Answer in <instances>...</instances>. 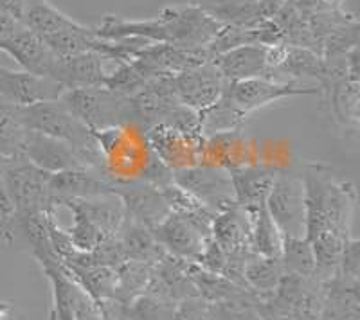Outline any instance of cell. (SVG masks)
I'll return each mask as SVG.
<instances>
[{
    "label": "cell",
    "mask_w": 360,
    "mask_h": 320,
    "mask_svg": "<svg viewBox=\"0 0 360 320\" xmlns=\"http://www.w3.org/2000/svg\"><path fill=\"white\" fill-rule=\"evenodd\" d=\"M0 51L9 54L24 70L38 76H49L56 60L47 44L25 25H22L11 38L0 41Z\"/></svg>",
    "instance_id": "obj_19"
},
{
    "label": "cell",
    "mask_w": 360,
    "mask_h": 320,
    "mask_svg": "<svg viewBox=\"0 0 360 320\" xmlns=\"http://www.w3.org/2000/svg\"><path fill=\"white\" fill-rule=\"evenodd\" d=\"M22 119L27 130L41 133L67 144L82 159L83 164L101 175V153L94 132L70 114L69 108L56 99L45 103L22 107ZM103 177V175H101Z\"/></svg>",
    "instance_id": "obj_3"
},
{
    "label": "cell",
    "mask_w": 360,
    "mask_h": 320,
    "mask_svg": "<svg viewBox=\"0 0 360 320\" xmlns=\"http://www.w3.org/2000/svg\"><path fill=\"white\" fill-rule=\"evenodd\" d=\"M250 222V251L263 258H281L283 234L272 222L266 207L256 211H245Z\"/></svg>",
    "instance_id": "obj_24"
},
{
    "label": "cell",
    "mask_w": 360,
    "mask_h": 320,
    "mask_svg": "<svg viewBox=\"0 0 360 320\" xmlns=\"http://www.w3.org/2000/svg\"><path fill=\"white\" fill-rule=\"evenodd\" d=\"M22 24L40 38H47L70 27H76L79 22L60 11L56 6L51 4L49 0H29L24 17H22Z\"/></svg>",
    "instance_id": "obj_23"
},
{
    "label": "cell",
    "mask_w": 360,
    "mask_h": 320,
    "mask_svg": "<svg viewBox=\"0 0 360 320\" xmlns=\"http://www.w3.org/2000/svg\"><path fill=\"white\" fill-rule=\"evenodd\" d=\"M110 60L98 53L76 54L69 58H56L49 72V78L69 88H90V86H105L110 76L107 70Z\"/></svg>",
    "instance_id": "obj_13"
},
{
    "label": "cell",
    "mask_w": 360,
    "mask_h": 320,
    "mask_svg": "<svg viewBox=\"0 0 360 320\" xmlns=\"http://www.w3.org/2000/svg\"><path fill=\"white\" fill-rule=\"evenodd\" d=\"M146 135L153 155L172 173L202 164L204 135L200 133L182 132L166 124H155L148 128Z\"/></svg>",
    "instance_id": "obj_9"
},
{
    "label": "cell",
    "mask_w": 360,
    "mask_h": 320,
    "mask_svg": "<svg viewBox=\"0 0 360 320\" xmlns=\"http://www.w3.org/2000/svg\"><path fill=\"white\" fill-rule=\"evenodd\" d=\"M227 81L211 62L172 76V94L180 105L195 112L213 107L224 95Z\"/></svg>",
    "instance_id": "obj_10"
},
{
    "label": "cell",
    "mask_w": 360,
    "mask_h": 320,
    "mask_svg": "<svg viewBox=\"0 0 360 320\" xmlns=\"http://www.w3.org/2000/svg\"><path fill=\"white\" fill-rule=\"evenodd\" d=\"M304 185V238L315 255L317 281L333 277L339 267L344 246L352 236L356 193L353 184L340 180L332 168L324 164H307Z\"/></svg>",
    "instance_id": "obj_1"
},
{
    "label": "cell",
    "mask_w": 360,
    "mask_h": 320,
    "mask_svg": "<svg viewBox=\"0 0 360 320\" xmlns=\"http://www.w3.org/2000/svg\"><path fill=\"white\" fill-rule=\"evenodd\" d=\"M173 320H209V304L202 297L180 300L173 312Z\"/></svg>",
    "instance_id": "obj_30"
},
{
    "label": "cell",
    "mask_w": 360,
    "mask_h": 320,
    "mask_svg": "<svg viewBox=\"0 0 360 320\" xmlns=\"http://www.w3.org/2000/svg\"><path fill=\"white\" fill-rule=\"evenodd\" d=\"M27 128L22 119V107L0 99V156L11 159L22 155Z\"/></svg>",
    "instance_id": "obj_27"
},
{
    "label": "cell",
    "mask_w": 360,
    "mask_h": 320,
    "mask_svg": "<svg viewBox=\"0 0 360 320\" xmlns=\"http://www.w3.org/2000/svg\"><path fill=\"white\" fill-rule=\"evenodd\" d=\"M281 263L285 274L299 277H314L315 255L307 238H285L283 239Z\"/></svg>",
    "instance_id": "obj_28"
},
{
    "label": "cell",
    "mask_w": 360,
    "mask_h": 320,
    "mask_svg": "<svg viewBox=\"0 0 360 320\" xmlns=\"http://www.w3.org/2000/svg\"><path fill=\"white\" fill-rule=\"evenodd\" d=\"M213 218L209 213H169L152 232L169 255L188 263H198L213 238Z\"/></svg>",
    "instance_id": "obj_6"
},
{
    "label": "cell",
    "mask_w": 360,
    "mask_h": 320,
    "mask_svg": "<svg viewBox=\"0 0 360 320\" xmlns=\"http://www.w3.org/2000/svg\"><path fill=\"white\" fill-rule=\"evenodd\" d=\"M29 0H0V11L9 15V17L17 18L18 22H22L24 17V11L27 8Z\"/></svg>",
    "instance_id": "obj_31"
},
{
    "label": "cell",
    "mask_w": 360,
    "mask_h": 320,
    "mask_svg": "<svg viewBox=\"0 0 360 320\" xmlns=\"http://www.w3.org/2000/svg\"><path fill=\"white\" fill-rule=\"evenodd\" d=\"M200 166L227 173L256 166L252 162V144L240 130L204 137Z\"/></svg>",
    "instance_id": "obj_15"
},
{
    "label": "cell",
    "mask_w": 360,
    "mask_h": 320,
    "mask_svg": "<svg viewBox=\"0 0 360 320\" xmlns=\"http://www.w3.org/2000/svg\"><path fill=\"white\" fill-rule=\"evenodd\" d=\"M34 259L40 263L41 272L51 284V320H74V302L78 284L74 283L69 272L58 259L53 248L34 252Z\"/></svg>",
    "instance_id": "obj_17"
},
{
    "label": "cell",
    "mask_w": 360,
    "mask_h": 320,
    "mask_svg": "<svg viewBox=\"0 0 360 320\" xmlns=\"http://www.w3.org/2000/svg\"><path fill=\"white\" fill-rule=\"evenodd\" d=\"M360 274V241L356 238H349L344 246L342 255H340L339 267L335 275L348 281H359Z\"/></svg>",
    "instance_id": "obj_29"
},
{
    "label": "cell",
    "mask_w": 360,
    "mask_h": 320,
    "mask_svg": "<svg viewBox=\"0 0 360 320\" xmlns=\"http://www.w3.org/2000/svg\"><path fill=\"white\" fill-rule=\"evenodd\" d=\"M153 267L155 265L141 263V261H124L123 265H119L115 268L114 300L130 306L137 297L143 295L152 279Z\"/></svg>",
    "instance_id": "obj_26"
},
{
    "label": "cell",
    "mask_w": 360,
    "mask_h": 320,
    "mask_svg": "<svg viewBox=\"0 0 360 320\" xmlns=\"http://www.w3.org/2000/svg\"><path fill=\"white\" fill-rule=\"evenodd\" d=\"M49 173L31 164L24 155L2 159L0 156V180L11 214H51L56 209L49 191Z\"/></svg>",
    "instance_id": "obj_4"
},
{
    "label": "cell",
    "mask_w": 360,
    "mask_h": 320,
    "mask_svg": "<svg viewBox=\"0 0 360 320\" xmlns=\"http://www.w3.org/2000/svg\"><path fill=\"white\" fill-rule=\"evenodd\" d=\"M229 177L233 184L234 204L243 211H256L265 206L276 171L259 166H249L231 171Z\"/></svg>",
    "instance_id": "obj_21"
},
{
    "label": "cell",
    "mask_w": 360,
    "mask_h": 320,
    "mask_svg": "<svg viewBox=\"0 0 360 320\" xmlns=\"http://www.w3.org/2000/svg\"><path fill=\"white\" fill-rule=\"evenodd\" d=\"M265 207L283 238H304L307 216H304L303 178L276 171Z\"/></svg>",
    "instance_id": "obj_7"
},
{
    "label": "cell",
    "mask_w": 360,
    "mask_h": 320,
    "mask_svg": "<svg viewBox=\"0 0 360 320\" xmlns=\"http://www.w3.org/2000/svg\"><path fill=\"white\" fill-rule=\"evenodd\" d=\"M319 86L303 85L295 79L279 83L269 78H250L227 83L224 98L238 112H242L245 117H249L252 112L274 103V101H281V99L292 98V95L319 94Z\"/></svg>",
    "instance_id": "obj_8"
},
{
    "label": "cell",
    "mask_w": 360,
    "mask_h": 320,
    "mask_svg": "<svg viewBox=\"0 0 360 320\" xmlns=\"http://www.w3.org/2000/svg\"><path fill=\"white\" fill-rule=\"evenodd\" d=\"M94 29L103 40L139 38L146 44L198 49L207 47L220 34L224 24L198 4H189L164 8L157 17L146 20H128L108 15Z\"/></svg>",
    "instance_id": "obj_2"
},
{
    "label": "cell",
    "mask_w": 360,
    "mask_h": 320,
    "mask_svg": "<svg viewBox=\"0 0 360 320\" xmlns=\"http://www.w3.org/2000/svg\"><path fill=\"white\" fill-rule=\"evenodd\" d=\"M323 290V309L321 320H359V281L342 279L333 275L321 283Z\"/></svg>",
    "instance_id": "obj_20"
},
{
    "label": "cell",
    "mask_w": 360,
    "mask_h": 320,
    "mask_svg": "<svg viewBox=\"0 0 360 320\" xmlns=\"http://www.w3.org/2000/svg\"><path fill=\"white\" fill-rule=\"evenodd\" d=\"M65 86L49 76L31 74L27 70H9L0 65V99L17 107H31L45 101H56Z\"/></svg>",
    "instance_id": "obj_12"
},
{
    "label": "cell",
    "mask_w": 360,
    "mask_h": 320,
    "mask_svg": "<svg viewBox=\"0 0 360 320\" xmlns=\"http://www.w3.org/2000/svg\"><path fill=\"white\" fill-rule=\"evenodd\" d=\"M22 155L31 164H34L41 171L49 173V175L63 171H86L89 169L67 144L51 139L47 135H41V133L31 132V130H27V135H25Z\"/></svg>",
    "instance_id": "obj_14"
},
{
    "label": "cell",
    "mask_w": 360,
    "mask_h": 320,
    "mask_svg": "<svg viewBox=\"0 0 360 320\" xmlns=\"http://www.w3.org/2000/svg\"><path fill=\"white\" fill-rule=\"evenodd\" d=\"M211 234L225 255H243V258L254 255L250 251L249 216L236 204L214 214Z\"/></svg>",
    "instance_id": "obj_18"
},
{
    "label": "cell",
    "mask_w": 360,
    "mask_h": 320,
    "mask_svg": "<svg viewBox=\"0 0 360 320\" xmlns=\"http://www.w3.org/2000/svg\"><path fill=\"white\" fill-rule=\"evenodd\" d=\"M60 101L92 132L137 121L130 95L115 92L107 86L69 88L63 92Z\"/></svg>",
    "instance_id": "obj_5"
},
{
    "label": "cell",
    "mask_w": 360,
    "mask_h": 320,
    "mask_svg": "<svg viewBox=\"0 0 360 320\" xmlns=\"http://www.w3.org/2000/svg\"><path fill=\"white\" fill-rule=\"evenodd\" d=\"M173 182L184 191H188L189 194H193L213 214L220 213L225 207L234 204L229 173L221 171V169L204 168V166L180 169V171H173Z\"/></svg>",
    "instance_id": "obj_11"
},
{
    "label": "cell",
    "mask_w": 360,
    "mask_h": 320,
    "mask_svg": "<svg viewBox=\"0 0 360 320\" xmlns=\"http://www.w3.org/2000/svg\"><path fill=\"white\" fill-rule=\"evenodd\" d=\"M119 245L123 248L127 261L157 265L168 252L164 251L153 232L141 223L130 222L124 218L123 225L117 234Z\"/></svg>",
    "instance_id": "obj_22"
},
{
    "label": "cell",
    "mask_w": 360,
    "mask_h": 320,
    "mask_svg": "<svg viewBox=\"0 0 360 320\" xmlns=\"http://www.w3.org/2000/svg\"><path fill=\"white\" fill-rule=\"evenodd\" d=\"M0 320H17V312L11 302L0 300Z\"/></svg>",
    "instance_id": "obj_32"
},
{
    "label": "cell",
    "mask_w": 360,
    "mask_h": 320,
    "mask_svg": "<svg viewBox=\"0 0 360 320\" xmlns=\"http://www.w3.org/2000/svg\"><path fill=\"white\" fill-rule=\"evenodd\" d=\"M262 320H294V319H288V316H263Z\"/></svg>",
    "instance_id": "obj_33"
},
{
    "label": "cell",
    "mask_w": 360,
    "mask_h": 320,
    "mask_svg": "<svg viewBox=\"0 0 360 320\" xmlns=\"http://www.w3.org/2000/svg\"><path fill=\"white\" fill-rule=\"evenodd\" d=\"M283 275H285V268L279 258H263V255L254 254L243 267L245 286L252 290L259 299H265L276 292Z\"/></svg>",
    "instance_id": "obj_25"
},
{
    "label": "cell",
    "mask_w": 360,
    "mask_h": 320,
    "mask_svg": "<svg viewBox=\"0 0 360 320\" xmlns=\"http://www.w3.org/2000/svg\"><path fill=\"white\" fill-rule=\"evenodd\" d=\"M266 53H269V46L247 44V46L234 47V49L217 54L211 63L227 83L250 78L274 79V74L266 63Z\"/></svg>",
    "instance_id": "obj_16"
}]
</instances>
